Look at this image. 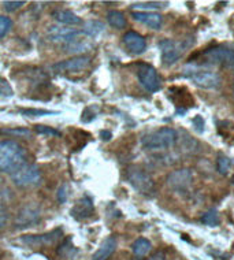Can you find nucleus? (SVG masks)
<instances>
[{"label": "nucleus", "instance_id": "1", "mask_svg": "<svg viewBox=\"0 0 234 260\" xmlns=\"http://www.w3.org/2000/svg\"><path fill=\"white\" fill-rule=\"evenodd\" d=\"M26 151L21 144L13 140L0 141V171L13 174L27 163Z\"/></svg>", "mask_w": 234, "mask_h": 260}, {"label": "nucleus", "instance_id": "2", "mask_svg": "<svg viewBox=\"0 0 234 260\" xmlns=\"http://www.w3.org/2000/svg\"><path fill=\"white\" fill-rule=\"evenodd\" d=\"M177 141H178V135L176 130L171 127H162L145 135L141 139V145L148 151H163V149L173 148Z\"/></svg>", "mask_w": 234, "mask_h": 260}, {"label": "nucleus", "instance_id": "3", "mask_svg": "<svg viewBox=\"0 0 234 260\" xmlns=\"http://www.w3.org/2000/svg\"><path fill=\"white\" fill-rule=\"evenodd\" d=\"M184 76L188 77L194 85L203 89H218L221 86V77L219 74L200 66L192 64L184 70Z\"/></svg>", "mask_w": 234, "mask_h": 260}, {"label": "nucleus", "instance_id": "4", "mask_svg": "<svg viewBox=\"0 0 234 260\" xmlns=\"http://www.w3.org/2000/svg\"><path fill=\"white\" fill-rule=\"evenodd\" d=\"M126 180L131 188L144 196H152L156 192L155 182L148 171L140 166H129L126 169Z\"/></svg>", "mask_w": 234, "mask_h": 260}, {"label": "nucleus", "instance_id": "5", "mask_svg": "<svg viewBox=\"0 0 234 260\" xmlns=\"http://www.w3.org/2000/svg\"><path fill=\"white\" fill-rule=\"evenodd\" d=\"M159 50H160V58H162L163 66L170 68L173 64H176L184 55L185 50L189 47L188 43L185 41H174L170 39H163L159 41Z\"/></svg>", "mask_w": 234, "mask_h": 260}, {"label": "nucleus", "instance_id": "6", "mask_svg": "<svg viewBox=\"0 0 234 260\" xmlns=\"http://www.w3.org/2000/svg\"><path fill=\"white\" fill-rule=\"evenodd\" d=\"M11 180L19 188H30L37 186L41 182V171L35 165H23L18 170L11 174Z\"/></svg>", "mask_w": 234, "mask_h": 260}, {"label": "nucleus", "instance_id": "7", "mask_svg": "<svg viewBox=\"0 0 234 260\" xmlns=\"http://www.w3.org/2000/svg\"><path fill=\"white\" fill-rule=\"evenodd\" d=\"M204 59L214 64H221L223 68L234 70V48L227 45H216L214 48L204 51Z\"/></svg>", "mask_w": 234, "mask_h": 260}, {"label": "nucleus", "instance_id": "8", "mask_svg": "<svg viewBox=\"0 0 234 260\" xmlns=\"http://www.w3.org/2000/svg\"><path fill=\"white\" fill-rule=\"evenodd\" d=\"M137 77L141 85L148 92H158L160 89V78L156 69L148 63H139L137 64Z\"/></svg>", "mask_w": 234, "mask_h": 260}, {"label": "nucleus", "instance_id": "9", "mask_svg": "<svg viewBox=\"0 0 234 260\" xmlns=\"http://www.w3.org/2000/svg\"><path fill=\"white\" fill-rule=\"evenodd\" d=\"M167 185L169 188L176 190V192L184 193L190 188L192 181H193V174L190 169H178V170L171 171L167 175Z\"/></svg>", "mask_w": 234, "mask_h": 260}, {"label": "nucleus", "instance_id": "10", "mask_svg": "<svg viewBox=\"0 0 234 260\" xmlns=\"http://www.w3.org/2000/svg\"><path fill=\"white\" fill-rule=\"evenodd\" d=\"M40 210L35 204H27L23 208L18 211V214L15 216L14 224L17 229H26L33 224H37L40 222Z\"/></svg>", "mask_w": 234, "mask_h": 260}, {"label": "nucleus", "instance_id": "11", "mask_svg": "<svg viewBox=\"0 0 234 260\" xmlns=\"http://www.w3.org/2000/svg\"><path fill=\"white\" fill-rule=\"evenodd\" d=\"M60 237H63L62 229L52 230L45 234H35V236H22L21 241L26 245L30 247H50L54 245L60 240Z\"/></svg>", "mask_w": 234, "mask_h": 260}, {"label": "nucleus", "instance_id": "12", "mask_svg": "<svg viewBox=\"0 0 234 260\" xmlns=\"http://www.w3.org/2000/svg\"><path fill=\"white\" fill-rule=\"evenodd\" d=\"M90 63L89 56H74L72 59H68V60H62V62L56 63L52 66V70L55 73H78L85 70Z\"/></svg>", "mask_w": 234, "mask_h": 260}, {"label": "nucleus", "instance_id": "13", "mask_svg": "<svg viewBox=\"0 0 234 260\" xmlns=\"http://www.w3.org/2000/svg\"><path fill=\"white\" fill-rule=\"evenodd\" d=\"M82 35L81 30H76V29H68V27H60V26H52L48 30V39L52 43H63L68 44L72 40L77 39V37Z\"/></svg>", "mask_w": 234, "mask_h": 260}, {"label": "nucleus", "instance_id": "14", "mask_svg": "<svg viewBox=\"0 0 234 260\" xmlns=\"http://www.w3.org/2000/svg\"><path fill=\"white\" fill-rule=\"evenodd\" d=\"M122 40H123L125 47L130 51L131 54L140 55L147 50V41L137 31H127V33H125Z\"/></svg>", "mask_w": 234, "mask_h": 260}, {"label": "nucleus", "instance_id": "15", "mask_svg": "<svg viewBox=\"0 0 234 260\" xmlns=\"http://www.w3.org/2000/svg\"><path fill=\"white\" fill-rule=\"evenodd\" d=\"M131 17L137 22L144 23L145 26L151 27L153 30H159L162 27L163 17L158 13H151V11H133Z\"/></svg>", "mask_w": 234, "mask_h": 260}, {"label": "nucleus", "instance_id": "16", "mask_svg": "<svg viewBox=\"0 0 234 260\" xmlns=\"http://www.w3.org/2000/svg\"><path fill=\"white\" fill-rule=\"evenodd\" d=\"M93 211H95V206H93V203L90 200L88 196H84L81 198L78 202L74 204V207L70 211V214L74 219L77 220H84L88 219L89 216H92L93 214Z\"/></svg>", "mask_w": 234, "mask_h": 260}, {"label": "nucleus", "instance_id": "17", "mask_svg": "<svg viewBox=\"0 0 234 260\" xmlns=\"http://www.w3.org/2000/svg\"><path fill=\"white\" fill-rule=\"evenodd\" d=\"M117 238L115 237H107L102 242V245L97 251L95 252V255L92 257V260H108L114 255V252L117 249Z\"/></svg>", "mask_w": 234, "mask_h": 260}, {"label": "nucleus", "instance_id": "18", "mask_svg": "<svg viewBox=\"0 0 234 260\" xmlns=\"http://www.w3.org/2000/svg\"><path fill=\"white\" fill-rule=\"evenodd\" d=\"M52 18L64 26H76V25L82 23L81 18L69 10H56L52 13Z\"/></svg>", "mask_w": 234, "mask_h": 260}, {"label": "nucleus", "instance_id": "19", "mask_svg": "<svg viewBox=\"0 0 234 260\" xmlns=\"http://www.w3.org/2000/svg\"><path fill=\"white\" fill-rule=\"evenodd\" d=\"M152 249V244L151 241H148L147 238H137L135 242H133V245H131V251H133V255L136 257H145V256L148 255L149 252Z\"/></svg>", "mask_w": 234, "mask_h": 260}, {"label": "nucleus", "instance_id": "20", "mask_svg": "<svg viewBox=\"0 0 234 260\" xmlns=\"http://www.w3.org/2000/svg\"><path fill=\"white\" fill-rule=\"evenodd\" d=\"M92 47V44H89L88 41L80 40V39H74L68 44H64L63 50L64 52L68 54H80V52H85Z\"/></svg>", "mask_w": 234, "mask_h": 260}, {"label": "nucleus", "instance_id": "21", "mask_svg": "<svg viewBox=\"0 0 234 260\" xmlns=\"http://www.w3.org/2000/svg\"><path fill=\"white\" fill-rule=\"evenodd\" d=\"M107 21L110 23V26H113L114 29H125L126 27V18L121 11L117 10H111L107 14Z\"/></svg>", "mask_w": 234, "mask_h": 260}, {"label": "nucleus", "instance_id": "22", "mask_svg": "<svg viewBox=\"0 0 234 260\" xmlns=\"http://www.w3.org/2000/svg\"><path fill=\"white\" fill-rule=\"evenodd\" d=\"M104 23L100 21H88L85 23V27L82 29V35L88 37H96L99 36L100 33L104 31Z\"/></svg>", "mask_w": 234, "mask_h": 260}, {"label": "nucleus", "instance_id": "23", "mask_svg": "<svg viewBox=\"0 0 234 260\" xmlns=\"http://www.w3.org/2000/svg\"><path fill=\"white\" fill-rule=\"evenodd\" d=\"M202 223L207 224V226H218L221 223V218L216 210H210L206 214H203Z\"/></svg>", "mask_w": 234, "mask_h": 260}, {"label": "nucleus", "instance_id": "24", "mask_svg": "<svg viewBox=\"0 0 234 260\" xmlns=\"http://www.w3.org/2000/svg\"><path fill=\"white\" fill-rule=\"evenodd\" d=\"M19 114L23 117H44V115H54V114H59V112L48 111V110H37V108H23V110H19Z\"/></svg>", "mask_w": 234, "mask_h": 260}, {"label": "nucleus", "instance_id": "25", "mask_svg": "<svg viewBox=\"0 0 234 260\" xmlns=\"http://www.w3.org/2000/svg\"><path fill=\"white\" fill-rule=\"evenodd\" d=\"M230 167H231V159H229L225 155H219L218 159H216V170H218V173L222 175H226L227 171L230 170Z\"/></svg>", "mask_w": 234, "mask_h": 260}, {"label": "nucleus", "instance_id": "26", "mask_svg": "<svg viewBox=\"0 0 234 260\" xmlns=\"http://www.w3.org/2000/svg\"><path fill=\"white\" fill-rule=\"evenodd\" d=\"M0 133L3 135L15 136V137H22V139H30L32 137V132L25 127H15V129H2Z\"/></svg>", "mask_w": 234, "mask_h": 260}, {"label": "nucleus", "instance_id": "27", "mask_svg": "<svg viewBox=\"0 0 234 260\" xmlns=\"http://www.w3.org/2000/svg\"><path fill=\"white\" fill-rule=\"evenodd\" d=\"M11 27H13L11 18L6 17V15H0V39H3L9 33Z\"/></svg>", "mask_w": 234, "mask_h": 260}, {"label": "nucleus", "instance_id": "28", "mask_svg": "<svg viewBox=\"0 0 234 260\" xmlns=\"http://www.w3.org/2000/svg\"><path fill=\"white\" fill-rule=\"evenodd\" d=\"M35 132L39 133V135H44V136H56V137H60L62 133L58 132L54 127H50V126H44V125H36L35 126Z\"/></svg>", "mask_w": 234, "mask_h": 260}, {"label": "nucleus", "instance_id": "29", "mask_svg": "<svg viewBox=\"0 0 234 260\" xmlns=\"http://www.w3.org/2000/svg\"><path fill=\"white\" fill-rule=\"evenodd\" d=\"M162 6H167V3H160V2H149V3H136L131 5V9H143V10H155L162 9Z\"/></svg>", "mask_w": 234, "mask_h": 260}, {"label": "nucleus", "instance_id": "30", "mask_svg": "<svg viewBox=\"0 0 234 260\" xmlns=\"http://www.w3.org/2000/svg\"><path fill=\"white\" fill-rule=\"evenodd\" d=\"M25 5H26L25 0H22V2H14V0H11V2H3V7H5L7 13H14V11H17V10L23 7Z\"/></svg>", "mask_w": 234, "mask_h": 260}, {"label": "nucleus", "instance_id": "31", "mask_svg": "<svg viewBox=\"0 0 234 260\" xmlns=\"http://www.w3.org/2000/svg\"><path fill=\"white\" fill-rule=\"evenodd\" d=\"M0 96H6V98H10L13 96V88L10 85L9 82L3 78H0Z\"/></svg>", "mask_w": 234, "mask_h": 260}, {"label": "nucleus", "instance_id": "32", "mask_svg": "<svg viewBox=\"0 0 234 260\" xmlns=\"http://www.w3.org/2000/svg\"><path fill=\"white\" fill-rule=\"evenodd\" d=\"M56 199L60 204H64L68 202V185H62L60 188L58 189V193H56Z\"/></svg>", "mask_w": 234, "mask_h": 260}, {"label": "nucleus", "instance_id": "33", "mask_svg": "<svg viewBox=\"0 0 234 260\" xmlns=\"http://www.w3.org/2000/svg\"><path fill=\"white\" fill-rule=\"evenodd\" d=\"M192 123L194 125V129H196V132H198V133H203V132H204V119H203V117H200V115H196V117L192 119Z\"/></svg>", "mask_w": 234, "mask_h": 260}, {"label": "nucleus", "instance_id": "34", "mask_svg": "<svg viewBox=\"0 0 234 260\" xmlns=\"http://www.w3.org/2000/svg\"><path fill=\"white\" fill-rule=\"evenodd\" d=\"M7 219H9V214H7V211L3 208V207H0V230L3 229L7 223Z\"/></svg>", "mask_w": 234, "mask_h": 260}, {"label": "nucleus", "instance_id": "35", "mask_svg": "<svg viewBox=\"0 0 234 260\" xmlns=\"http://www.w3.org/2000/svg\"><path fill=\"white\" fill-rule=\"evenodd\" d=\"M147 260H166V255H164V252L159 251L156 253H153L151 257H148Z\"/></svg>", "mask_w": 234, "mask_h": 260}, {"label": "nucleus", "instance_id": "36", "mask_svg": "<svg viewBox=\"0 0 234 260\" xmlns=\"http://www.w3.org/2000/svg\"><path fill=\"white\" fill-rule=\"evenodd\" d=\"M100 137H102V140H104V141H108V140H111L113 135H111V132H108V130H102V132H100Z\"/></svg>", "mask_w": 234, "mask_h": 260}, {"label": "nucleus", "instance_id": "37", "mask_svg": "<svg viewBox=\"0 0 234 260\" xmlns=\"http://www.w3.org/2000/svg\"><path fill=\"white\" fill-rule=\"evenodd\" d=\"M231 182H233V184H234V177H233V178H231Z\"/></svg>", "mask_w": 234, "mask_h": 260}, {"label": "nucleus", "instance_id": "38", "mask_svg": "<svg viewBox=\"0 0 234 260\" xmlns=\"http://www.w3.org/2000/svg\"><path fill=\"white\" fill-rule=\"evenodd\" d=\"M233 94H234V88H233Z\"/></svg>", "mask_w": 234, "mask_h": 260}]
</instances>
